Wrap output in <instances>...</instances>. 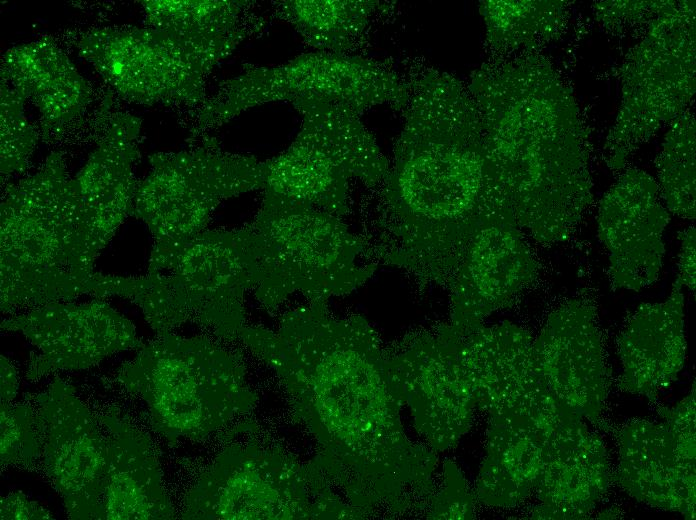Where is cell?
I'll return each instance as SVG.
<instances>
[{"instance_id":"6da1fadb","label":"cell","mask_w":696,"mask_h":520,"mask_svg":"<svg viewBox=\"0 0 696 520\" xmlns=\"http://www.w3.org/2000/svg\"><path fill=\"white\" fill-rule=\"evenodd\" d=\"M237 340L276 373L318 446L313 462L351 505L368 516L427 503L435 451L407 437L386 347L367 319L308 301Z\"/></svg>"},{"instance_id":"7a4b0ae2","label":"cell","mask_w":696,"mask_h":520,"mask_svg":"<svg viewBox=\"0 0 696 520\" xmlns=\"http://www.w3.org/2000/svg\"><path fill=\"white\" fill-rule=\"evenodd\" d=\"M378 187L372 257L418 284L447 289L489 190L479 113L452 75L426 69L410 82Z\"/></svg>"},{"instance_id":"3957f363","label":"cell","mask_w":696,"mask_h":520,"mask_svg":"<svg viewBox=\"0 0 696 520\" xmlns=\"http://www.w3.org/2000/svg\"><path fill=\"white\" fill-rule=\"evenodd\" d=\"M252 256L244 226L156 242L148 275L107 277L106 295L138 304L157 334L193 322L237 340L246 326L245 295L254 289Z\"/></svg>"},{"instance_id":"277c9868","label":"cell","mask_w":696,"mask_h":520,"mask_svg":"<svg viewBox=\"0 0 696 520\" xmlns=\"http://www.w3.org/2000/svg\"><path fill=\"white\" fill-rule=\"evenodd\" d=\"M244 226L254 260L253 295L269 312L295 293L325 302L350 294L378 267L364 238L340 217L281 194L263 190Z\"/></svg>"},{"instance_id":"5b68a950","label":"cell","mask_w":696,"mask_h":520,"mask_svg":"<svg viewBox=\"0 0 696 520\" xmlns=\"http://www.w3.org/2000/svg\"><path fill=\"white\" fill-rule=\"evenodd\" d=\"M140 349L117 379L144 401L151 426L170 444L205 439L256 404L241 358L208 338L166 332Z\"/></svg>"},{"instance_id":"8992f818","label":"cell","mask_w":696,"mask_h":520,"mask_svg":"<svg viewBox=\"0 0 696 520\" xmlns=\"http://www.w3.org/2000/svg\"><path fill=\"white\" fill-rule=\"evenodd\" d=\"M312 461L272 445L236 443L222 450L189 490L186 520L362 519Z\"/></svg>"},{"instance_id":"52a82bcc","label":"cell","mask_w":696,"mask_h":520,"mask_svg":"<svg viewBox=\"0 0 696 520\" xmlns=\"http://www.w3.org/2000/svg\"><path fill=\"white\" fill-rule=\"evenodd\" d=\"M291 104L301 116V127L283 152L265 160L263 190L341 218L350 211V181L379 186L390 162L360 116L345 106L317 97Z\"/></svg>"},{"instance_id":"ba28073f","label":"cell","mask_w":696,"mask_h":520,"mask_svg":"<svg viewBox=\"0 0 696 520\" xmlns=\"http://www.w3.org/2000/svg\"><path fill=\"white\" fill-rule=\"evenodd\" d=\"M391 71L380 63L348 54L304 53L275 66L246 68L222 84L201 114L204 124H223L270 102L317 97L358 116L387 105L394 94Z\"/></svg>"},{"instance_id":"9c48e42d","label":"cell","mask_w":696,"mask_h":520,"mask_svg":"<svg viewBox=\"0 0 696 520\" xmlns=\"http://www.w3.org/2000/svg\"><path fill=\"white\" fill-rule=\"evenodd\" d=\"M265 161L214 145L157 157L142 187V215L156 242L204 231L224 200L265 185Z\"/></svg>"},{"instance_id":"30bf717a","label":"cell","mask_w":696,"mask_h":520,"mask_svg":"<svg viewBox=\"0 0 696 520\" xmlns=\"http://www.w3.org/2000/svg\"><path fill=\"white\" fill-rule=\"evenodd\" d=\"M538 270L507 203L489 190L447 287L446 324L458 332L483 325L488 315L516 300L535 281Z\"/></svg>"},{"instance_id":"8fae6325","label":"cell","mask_w":696,"mask_h":520,"mask_svg":"<svg viewBox=\"0 0 696 520\" xmlns=\"http://www.w3.org/2000/svg\"><path fill=\"white\" fill-rule=\"evenodd\" d=\"M386 352L400 399L426 445L434 451L456 446L476 404L453 339L440 325L409 334Z\"/></svg>"},{"instance_id":"7c38bea8","label":"cell","mask_w":696,"mask_h":520,"mask_svg":"<svg viewBox=\"0 0 696 520\" xmlns=\"http://www.w3.org/2000/svg\"><path fill=\"white\" fill-rule=\"evenodd\" d=\"M44 472L70 519L84 520L106 470L108 437L73 386L55 379L36 396Z\"/></svg>"},{"instance_id":"4fadbf2b","label":"cell","mask_w":696,"mask_h":520,"mask_svg":"<svg viewBox=\"0 0 696 520\" xmlns=\"http://www.w3.org/2000/svg\"><path fill=\"white\" fill-rule=\"evenodd\" d=\"M2 329L20 331L37 349L26 377L38 381L57 370H81L130 348H141L134 325L101 301L52 302L2 321Z\"/></svg>"},{"instance_id":"5bb4252c","label":"cell","mask_w":696,"mask_h":520,"mask_svg":"<svg viewBox=\"0 0 696 520\" xmlns=\"http://www.w3.org/2000/svg\"><path fill=\"white\" fill-rule=\"evenodd\" d=\"M658 188L645 172L630 170L600 202L598 237L608 253V275L616 289L640 291L659 277L669 215Z\"/></svg>"},{"instance_id":"9a60e30c","label":"cell","mask_w":696,"mask_h":520,"mask_svg":"<svg viewBox=\"0 0 696 520\" xmlns=\"http://www.w3.org/2000/svg\"><path fill=\"white\" fill-rule=\"evenodd\" d=\"M533 363L547 390L578 416H598L605 397L603 346L592 305L561 304L532 343Z\"/></svg>"},{"instance_id":"2e32d148","label":"cell","mask_w":696,"mask_h":520,"mask_svg":"<svg viewBox=\"0 0 696 520\" xmlns=\"http://www.w3.org/2000/svg\"><path fill=\"white\" fill-rule=\"evenodd\" d=\"M442 326L454 341L476 406L491 417L529 412L548 392L534 367L533 338L522 327L502 322L457 332Z\"/></svg>"},{"instance_id":"e0dca14e","label":"cell","mask_w":696,"mask_h":520,"mask_svg":"<svg viewBox=\"0 0 696 520\" xmlns=\"http://www.w3.org/2000/svg\"><path fill=\"white\" fill-rule=\"evenodd\" d=\"M108 458L84 520H167L175 518L150 438L124 416L101 419Z\"/></svg>"},{"instance_id":"ac0fdd59","label":"cell","mask_w":696,"mask_h":520,"mask_svg":"<svg viewBox=\"0 0 696 520\" xmlns=\"http://www.w3.org/2000/svg\"><path fill=\"white\" fill-rule=\"evenodd\" d=\"M570 413L551 429L535 490L542 501L540 516L575 518L595 504L607 485L602 444Z\"/></svg>"},{"instance_id":"d6986e66","label":"cell","mask_w":696,"mask_h":520,"mask_svg":"<svg viewBox=\"0 0 696 520\" xmlns=\"http://www.w3.org/2000/svg\"><path fill=\"white\" fill-rule=\"evenodd\" d=\"M682 288L676 277L669 297L642 304L619 334L623 388L651 396L677 378L686 355Z\"/></svg>"},{"instance_id":"ffe728a7","label":"cell","mask_w":696,"mask_h":520,"mask_svg":"<svg viewBox=\"0 0 696 520\" xmlns=\"http://www.w3.org/2000/svg\"><path fill=\"white\" fill-rule=\"evenodd\" d=\"M694 464L666 423L638 421L621 433L619 478L639 501L694 515Z\"/></svg>"},{"instance_id":"44dd1931","label":"cell","mask_w":696,"mask_h":520,"mask_svg":"<svg viewBox=\"0 0 696 520\" xmlns=\"http://www.w3.org/2000/svg\"><path fill=\"white\" fill-rule=\"evenodd\" d=\"M552 425L549 419L529 414L491 417L476 483L480 501L493 507H513L535 490Z\"/></svg>"},{"instance_id":"7402d4cb","label":"cell","mask_w":696,"mask_h":520,"mask_svg":"<svg viewBox=\"0 0 696 520\" xmlns=\"http://www.w3.org/2000/svg\"><path fill=\"white\" fill-rule=\"evenodd\" d=\"M374 0H287L275 12L317 51L347 54L360 43L379 7Z\"/></svg>"},{"instance_id":"603a6c76","label":"cell","mask_w":696,"mask_h":520,"mask_svg":"<svg viewBox=\"0 0 696 520\" xmlns=\"http://www.w3.org/2000/svg\"><path fill=\"white\" fill-rule=\"evenodd\" d=\"M659 195L668 209L684 218H695L694 139L669 141L658 161Z\"/></svg>"},{"instance_id":"cb8c5ba5","label":"cell","mask_w":696,"mask_h":520,"mask_svg":"<svg viewBox=\"0 0 696 520\" xmlns=\"http://www.w3.org/2000/svg\"><path fill=\"white\" fill-rule=\"evenodd\" d=\"M480 11L488 40L498 49L530 45L541 28L542 11L537 2L483 1Z\"/></svg>"},{"instance_id":"d4e9b609","label":"cell","mask_w":696,"mask_h":520,"mask_svg":"<svg viewBox=\"0 0 696 520\" xmlns=\"http://www.w3.org/2000/svg\"><path fill=\"white\" fill-rule=\"evenodd\" d=\"M42 456L36 413L25 404H0L1 466L34 468Z\"/></svg>"},{"instance_id":"484cf974","label":"cell","mask_w":696,"mask_h":520,"mask_svg":"<svg viewBox=\"0 0 696 520\" xmlns=\"http://www.w3.org/2000/svg\"><path fill=\"white\" fill-rule=\"evenodd\" d=\"M427 518L470 519L473 517V496L458 467L453 462L444 464L442 479L437 490L426 503Z\"/></svg>"},{"instance_id":"4316f807","label":"cell","mask_w":696,"mask_h":520,"mask_svg":"<svg viewBox=\"0 0 696 520\" xmlns=\"http://www.w3.org/2000/svg\"><path fill=\"white\" fill-rule=\"evenodd\" d=\"M2 520H51L53 515L23 492H11L0 500Z\"/></svg>"},{"instance_id":"83f0119b","label":"cell","mask_w":696,"mask_h":520,"mask_svg":"<svg viewBox=\"0 0 696 520\" xmlns=\"http://www.w3.org/2000/svg\"><path fill=\"white\" fill-rule=\"evenodd\" d=\"M679 239L681 242L677 278L680 280L682 286L687 287L691 291H695V229L694 227H689L688 229L679 233Z\"/></svg>"},{"instance_id":"f1b7e54d","label":"cell","mask_w":696,"mask_h":520,"mask_svg":"<svg viewBox=\"0 0 696 520\" xmlns=\"http://www.w3.org/2000/svg\"><path fill=\"white\" fill-rule=\"evenodd\" d=\"M0 400L1 403H12L18 390L17 373L13 365L1 356Z\"/></svg>"}]
</instances>
